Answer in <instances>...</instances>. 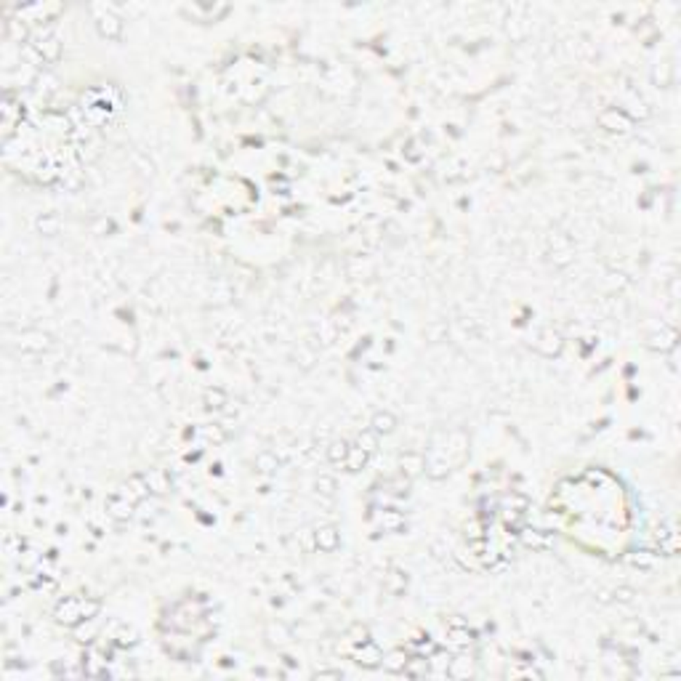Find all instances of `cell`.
Returning a JSON list of instances; mask_svg holds the SVG:
<instances>
[{
    "instance_id": "6da1fadb",
    "label": "cell",
    "mask_w": 681,
    "mask_h": 681,
    "mask_svg": "<svg viewBox=\"0 0 681 681\" xmlns=\"http://www.w3.org/2000/svg\"><path fill=\"white\" fill-rule=\"evenodd\" d=\"M91 612H96V607H88L85 609V604L80 599H69L67 604H61L59 607V620L61 623H78L83 618H88Z\"/></svg>"
}]
</instances>
